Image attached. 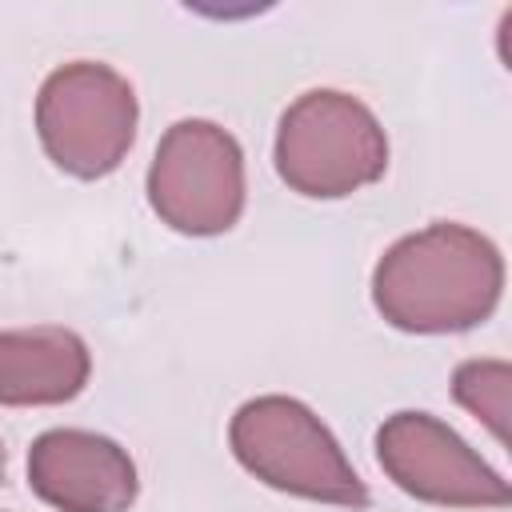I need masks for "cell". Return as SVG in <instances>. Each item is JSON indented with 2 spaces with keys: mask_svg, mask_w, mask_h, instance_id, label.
Here are the masks:
<instances>
[{
  "mask_svg": "<svg viewBox=\"0 0 512 512\" xmlns=\"http://www.w3.org/2000/svg\"><path fill=\"white\" fill-rule=\"evenodd\" d=\"M504 288L500 248L464 224H428L396 240L376 272L372 300L400 332H468L484 324Z\"/></svg>",
  "mask_w": 512,
  "mask_h": 512,
  "instance_id": "obj_1",
  "label": "cell"
},
{
  "mask_svg": "<svg viewBox=\"0 0 512 512\" xmlns=\"http://www.w3.org/2000/svg\"><path fill=\"white\" fill-rule=\"evenodd\" d=\"M388 168L380 120L348 92L312 88L288 104L276 128L280 180L312 200H340L376 184Z\"/></svg>",
  "mask_w": 512,
  "mask_h": 512,
  "instance_id": "obj_2",
  "label": "cell"
},
{
  "mask_svg": "<svg viewBox=\"0 0 512 512\" xmlns=\"http://www.w3.org/2000/svg\"><path fill=\"white\" fill-rule=\"evenodd\" d=\"M228 444L236 460L264 480L268 488L340 504V508H368V488L348 464L336 436L292 396H256L236 408Z\"/></svg>",
  "mask_w": 512,
  "mask_h": 512,
  "instance_id": "obj_3",
  "label": "cell"
},
{
  "mask_svg": "<svg viewBox=\"0 0 512 512\" xmlns=\"http://www.w3.org/2000/svg\"><path fill=\"white\" fill-rule=\"evenodd\" d=\"M136 116L132 84L96 60L56 68L36 96V132L48 160L80 180L120 168L136 140Z\"/></svg>",
  "mask_w": 512,
  "mask_h": 512,
  "instance_id": "obj_4",
  "label": "cell"
},
{
  "mask_svg": "<svg viewBox=\"0 0 512 512\" xmlns=\"http://www.w3.org/2000/svg\"><path fill=\"white\" fill-rule=\"evenodd\" d=\"M152 212L184 236H220L244 212V152L212 120L172 124L148 168Z\"/></svg>",
  "mask_w": 512,
  "mask_h": 512,
  "instance_id": "obj_5",
  "label": "cell"
},
{
  "mask_svg": "<svg viewBox=\"0 0 512 512\" xmlns=\"http://www.w3.org/2000/svg\"><path fill=\"white\" fill-rule=\"evenodd\" d=\"M376 460L396 488L444 508H504L512 488L476 448L428 412H396L376 432Z\"/></svg>",
  "mask_w": 512,
  "mask_h": 512,
  "instance_id": "obj_6",
  "label": "cell"
},
{
  "mask_svg": "<svg viewBox=\"0 0 512 512\" xmlns=\"http://www.w3.org/2000/svg\"><path fill=\"white\" fill-rule=\"evenodd\" d=\"M32 492L60 512H128L140 480L132 456L96 432L52 428L28 448Z\"/></svg>",
  "mask_w": 512,
  "mask_h": 512,
  "instance_id": "obj_7",
  "label": "cell"
},
{
  "mask_svg": "<svg viewBox=\"0 0 512 512\" xmlns=\"http://www.w3.org/2000/svg\"><path fill=\"white\" fill-rule=\"evenodd\" d=\"M88 344L60 324L0 332V404H64L84 392Z\"/></svg>",
  "mask_w": 512,
  "mask_h": 512,
  "instance_id": "obj_8",
  "label": "cell"
},
{
  "mask_svg": "<svg viewBox=\"0 0 512 512\" xmlns=\"http://www.w3.org/2000/svg\"><path fill=\"white\" fill-rule=\"evenodd\" d=\"M508 384L512 368L504 360H468L452 376V396L472 416H480L496 440H508Z\"/></svg>",
  "mask_w": 512,
  "mask_h": 512,
  "instance_id": "obj_9",
  "label": "cell"
},
{
  "mask_svg": "<svg viewBox=\"0 0 512 512\" xmlns=\"http://www.w3.org/2000/svg\"><path fill=\"white\" fill-rule=\"evenodd\" d=\"M4 464H8V456H4V444H0V480H4Z\"/></svg>",
  "mask_w": 512,
  "mask_h": 512,
  "instance_id": "obj_10",
  "label": "cell"
}]
</instances>
